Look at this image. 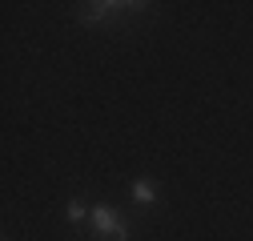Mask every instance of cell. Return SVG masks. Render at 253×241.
I'll return each mask as SVG.
<instances>
[{
  "label": "cell",
  "mask_w": 253,
  "mask_h": 241,
  "mask_svg": "<svg viewBox=\"0 0 253 241\" xmlns=\"http://www.w3.org/2000/svg\"><path fill=\"white\" fill-rule=\"evenodd\" d=\"M65 213H69V221H73V225H77V221H84V217H92L88 209H84V201H81V197H73V201H69Z\"/></svg>",
  "instance_id": "obj_4"
},
{
  "label": "cell",
  "mask_w": 253,
  "mask_h": 241,
  "mask_svg": "<svg viewBox=\"0 0 253 241\" xmlns=\"http://www.w3.org/2000/svg\"><path fill=\"white\" fill-rule=\"evenodd\" d=\"M92 229H97V237H105V241H129V221H125L113 205H105V201L92 205Z\"/></svg>",
  "instance_id": "obj_1"
},
{
  "label": "cell",
  "mask_w": 253,
  "mask_h": 241,
  "mask_svg": "<svg viewBox=\"0 0 253 241\" xmlns=\"http://www.w3.org/2000/svg\"><path fill=\"white\" fill-rule=\"evenodd\" d=\"M121 8H125V4H117V0H101V4H81L77 16H81L84 24H101L105 16H113V12H121Z\"/></svg>",
  "instance_id": "obj_2"
},
{
  "label": "cell",
  "mask_w": 253,
  "mask_h": 241,
  "mask_svg": "<svg viewBox=\"0 0 253 241\" xmlns=\"http://www.w3.org/2000/svg\"><path fill=\"white\" fill-rule=\"evenodd\" d=\"M133 201H137V205H157V185H153L149 177L133 181Z\"/></svg>",
  "instance_id": "obj_3"
}]
</instances>
